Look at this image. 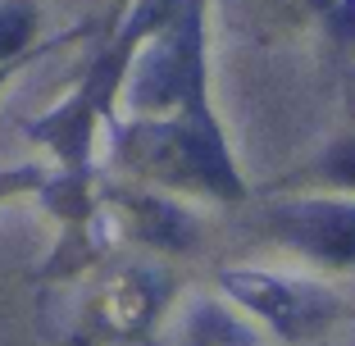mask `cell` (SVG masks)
<instances>
[{"instance_id": "cell-4", "label": "cell", "mask_w": 355, "mask_h": 346, "mask_svg": "<svg viewBox=\"0 0 355 346\" xmlns=\"http://www.w3.org/2000/svg\"><path fill=\"white\" fill-rule=\"evenodd\" d=\"M328 173L337 182H355V146H342L333 159H328Z\"/></svg>"}, {"instance_id": "cell-1", "label": "cell", "mask_w": 355, "mask_h": 346, "mask_svg": "<svg viewBox=\"0 0 355 346\" xmlns=\"http://www.w3.org/2000/svg\"><path fill=\"white\" fill-rule=\"evenodd\" d=\"M282 232L328 264L355 260V205H328V200H319V205L282 210Z\"/></svg>"}, {"instance_id": "cell-2", "label": "cell", "mask_w": 355, "mask_h": 346, "mask_svg": "<svg viewBox=\"0 0 355 346\" xmlns=\"http://www.w3.org/2000/svg\"><path fill=\"white\" fill-rule=\"evenodd\" d=\"M223 283L232 287L237 301H246L251 310H260L264 319H273L282 333H296V328L305 324V296L296 292V287L273 283V278H264V273H228Z\"/></svg>"}, {"instance_id": "cell-3", "label": "cell", "mask_w": 355, "mask_h": 346, "mask_svg": "<svg viewBox=\"0 0 355 346\" xmlns=\"http://www.w3.org/2000/svg\"><path fill=\"white\" fill-rule=\"evenodd\" d=\"M28 37H32V10L28 5H19V0L0 5V64L14 60L28 46Z\"/></svg>"}]
</instances>
